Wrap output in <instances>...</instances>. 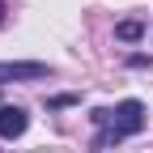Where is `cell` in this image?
<instances>
[{
    "label": "cell",
    "mask_w": 153,
    "mask_h": 153,
    "mask_svg": "<svg viewBox=\"0 0 153 153\" xmlns=\"http://www.w3.org/2000/svg\"><path fill=\"white\" fill-rule=\"evenodd\" d=\"M94 123H98V140H94V149L106 153L111 145H119L128 136H136V132H145L149 123V115H145V102L140 98H123L119 106H102V111H94Z\"/></svg>",
    "instance_id": "1"
},
{
    "label": "cell",
    "mask_w": 153,
    "mask_h": 153,
    "mask_svg": "<svg viewBox=\"0 0 153 153\" xmlns=\"http://www.w3.org/2000/svg\"><path fill=\"white\" fill-rule=\"evenodd\" d=\"M26 128H30V115H26L22 106H0V136L17 140Z\"/></svg>",
    "instance_id": "2"
},
{
    "label": "cell",
    "mask_w": 153,
    "mask_h": 153,
    "mask_svg": "<svg viewBox=\"0 0 153 153\" xmlns=\"http://www.w3.org/2000/svg\"><path fill=\"white\" fill-rule=\"evenodd\" d=\"M51 76L47 64H0V81H43Z\"/></svg>",
    "instance_id": "3"
},
{
    "label": "cell",
    "mask_w": 153,
    "mask_h": 153,
    "mask_svg": "<svg viewBox=\"0 0 153 153\" xmlns=\"http://www.w3.org/2000/svg\"><path fill=\"white\" fill-rule=\"evenodd\" d=\"M140 30H145L140 22H123V26L115 30V34H119V38H128V43H132V38H140Z\"/></svg>",
    "instance_id": "4"
},
{
    "label": "cell",
    "mask_w": 153,
    "mask_h": 153,
    "mask_svg": "<svg viewBox=\"0 0 153 153\" xmlns=\"http://www.w3.org/2000/svg\"><path fill=\"white\" fill-rule=\"evenodd\" d=\"M0 26H4V0H0Z\"/></svg>",
    "instance_id": "5"
}]
</instances>
